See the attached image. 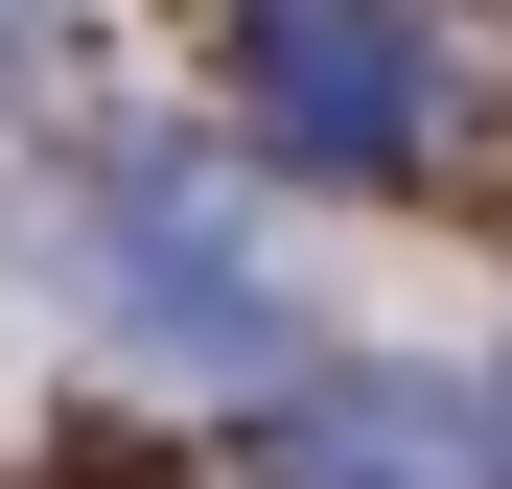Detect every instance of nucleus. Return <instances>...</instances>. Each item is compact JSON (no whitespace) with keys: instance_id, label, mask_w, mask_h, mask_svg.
Segmentation results:
<instances>
[{"instance_id":"f257e3e1","label":"nucleus","mask_w":512,"mask_h":489,"mask_svg":"<svg viewBox=\"0 0 512 489\" xmlns=\"http://www.w3.org/2000/svg\"><path fill=\"white\" fill-rule=\"evenodd\" d=\"M47 280L70 303H94V326H140V350H280V280H256V233H233V187H210V163H117V187H70L47 210Z\"/></svg>"},{"instance_id":"f03ea898","label":"nucleus","mask_w":512,"mask_h":489,"mask_svg":"<svg viewBox=\"0 0 512 489\" xmlns=\"http://www.w3.org/2000/svg\"><path fill=\"white\" fill-rule=\"evenodd\" d=\"M233 70H256V117H303L326 163L443 140V47H419V0H256V24H233Z\"/></svg>"},{"instance_id":"7ed1b4c3","label":"nucleus","mask_w":512,"mask_h":489,"mask_svg":"<svg viewBox=\"0 0 512 489\" xmlns=\"http://www.w3.org/2000/svg\"><path fill=\"white\" fill-rule=\"evenodd\" d=\"M280 466H303V489H512L489 396H443V373H350V396H303Z\"/></svg>"},{"instance_id":"20e7f679","label":"nucleus","mask_w":512,"mask_h":489,"mask_svg":"<svg viewBox=\"0 0 512 489\" xmlns=\"http://www.w3.org/2000/svg\"><path fill=\"white\" fill-rule=\"evenodd\" d=\"M0 24H24V0H0Z\"/></svg>"}]
</instances>
